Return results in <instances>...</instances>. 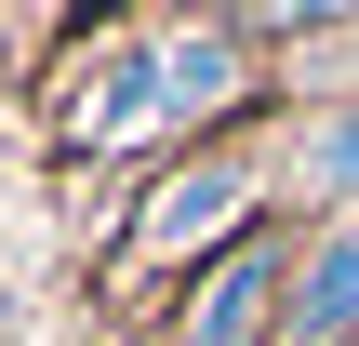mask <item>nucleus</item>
I'll list each match as a JSON object with an SVG mask.
<instances>
[{
	"instance_id": "nucleus-5",
	"label": "nucleus",
	"mask_w": 359,
	"mask_h": 346,
	"mask_svg": "<svg viewBox=\"0 0 359 346\" xmlns=\"http://www.w3.org/2000/svg\"><path fill=\"white\" fill-rule=\"evenodd\" d=\"M306 187H333V200H359V107H333V120L306 133Z\"/></svg>"
},
{
	"instance_id": "nucleus-4",
	"label": "nucleus",
	"mask_w": 359,
	"mask_h": 346,
	"mask_svg": "<svg viewBox=\"0 0 359 346\" xmlns=\"http://www.w3.org/2000/svg\"><path fill=\"white\" fill-rule=\"evenodd\" d=\"M226 213H240V173H226V160H200V173H173V200L147 213V240H160V253H187V240H200V227H226Z\"/></svg>"
},
{
	"instance_id": "nucleus-2",
	"label": "nucleus",
	"mask_w": 359,
	"mask_h": 346,
	"mask_svg": "<svg viewBox=\"0 0 359 346\" xmlns=\"http://www.w3.org/2000/svg\"><path fill=\"white\" fill-rule=\"evenodd\" d=\"M226 93H240V40H226V27H200V40L160 53V107H173V120H200V107H226Z\"/></svg>"
},
{
	"instance_id": "nucleus-1",
	"label": "nucleus",
	"mask_w": 359,
	"mask_h": 346,
	"mask_svg": "<svg viewBox=\"0 0 359 346\" xmlns=\"http://www.w3.org/2000/svg\"><path fill=\"white\" fill-rule=\"evenodd\" d=\"M266 293H280V267H266V253H240V267L187 307V346H253V333H266Z\"/></svg>"
},
{
	"instance_id": "nucleus-3",
	"label": "nucleus",
	"mask_w": 359,
	"mask_h": 346,
	"mask_svg": "<svg viewBox=\"0 0 359 346\" xmlns=\"http://www.w3.org/2000/svg\"><path fill=\"white\" fill-rule=\"evenodd\" d=\"M293 320H306V333H359V227H333V240L306 253V293H293Z\"/></svg>"
}]
</instances>
